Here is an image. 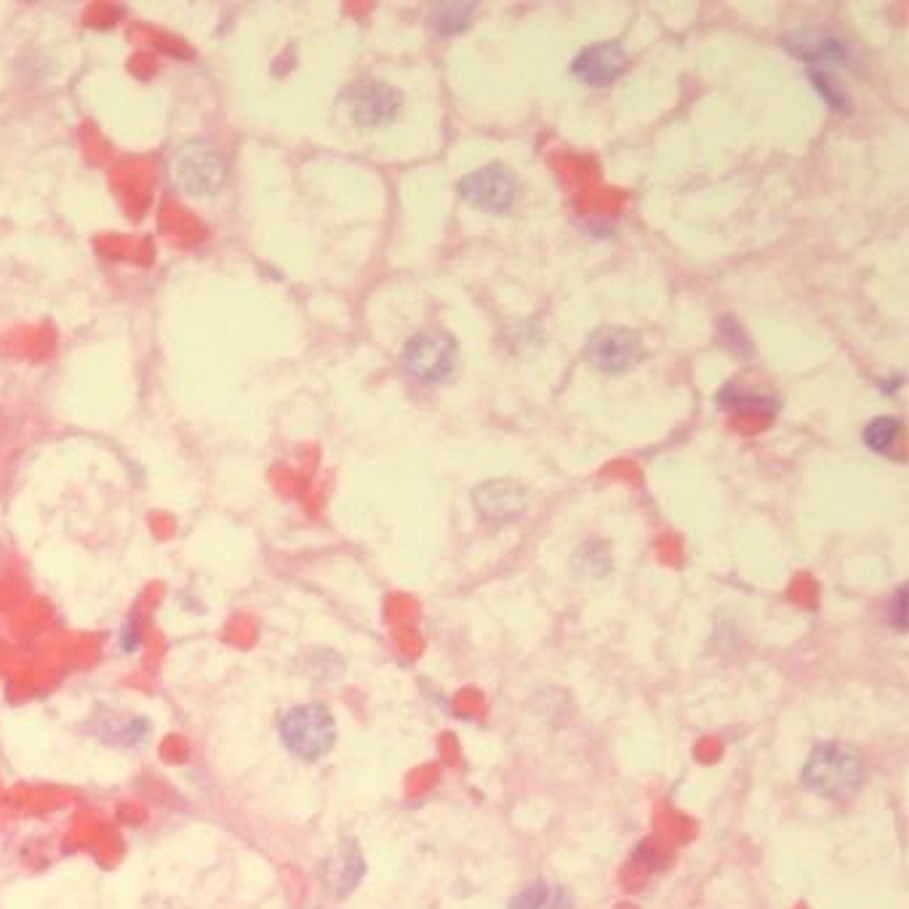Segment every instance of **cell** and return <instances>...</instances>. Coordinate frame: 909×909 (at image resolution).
Segmentation results:
<instances>
[{"label": "cell", "instance_id": "9", "mask_svg": "<svg viewBox=\"0 0 909 909\" xmlns=\"http://www.w3.org/2000/svg\"><path fill=\"white\" fill-rule=\"evenodd\" d=\"M782 46L795 59L811 64V70L848 67V62H851L846 43L838 35H832L827 30H816V27H800V30L787 32L782 38Z\"/></svg>", "mask_w": 909, "mask_h": 909}, {"label": "cell", "instance_id": "11", "mask_svg": "<svg viewBox=\"0 0 909 909\" xmlns=\"http://www.w3.org/2000/svg\"><path fill=\"white\" fill-rule=\"evenodd\" d=\"M363 875H366V859H363L358 840H342L320 867V880L328 894L336 899L350 896L360 886Z\"/></svg>", "mask_w": 909, "mask_h": 909}, {"label": "cell", "instance_id": "20", "mask_svg": "<svg viewBox=\"0 0 909 909\" xmlns=\"http://www.w3.org/2000/svg\"><path fill=\"white\" fill-rule=\"evenodd\" d=\"M144 632H142V619L139 616H128L123 627L118 632V648L123 654H136L139 648H142Z\"/></svg>", "mask_w": 909, "mask_h": 909}, {"label": "cell", "instance_id": "21", "mask_svg": "<svg viewBox=\"0 0 909 909\" xmlns=\"http://www.w3.org/2000/svg\"><path fill=\"white\" fill-rule=\"evenodd\" d=\"M888 622L894 624L896 632L907 630V587H899L888 611Z\"/></svg>", "mask_w": 909, "mask_h": 909}, {"label": "cell", "instance_id": "10", "mask_svg": "<svg viewBox=\"0 0 909 909\" xmlns=\"http://www.w3.org/2000/svg\"><path fill=\"white\" fill-rule=\"evenodd\" d=\"M627 70V54L614 40H600L582 48L571 62V72L579 83L590 88H608Z\"/></svg>", "mask_w": 909, "mask_h": 909}, {"label": "cell", "instance_id": "16", "mask_svg": "<svg viewBox=\"0 0 909 909\" xmlns=\"http://www.w3.org/2000/svg\"><path fill=\"white\" fill-rule=\"evenodd\" d=\"M718 403L723 408H731V411H742V414H774L776 411L774 400L755 395V392L736 390L734 384H728L726 390L720 392Z\"/></svg>", "mask_w": 909, "mask_h": 909}, {"label": "cell", "instance_id": "18", "mask_svg": "<svg viewBox=\"0 0 909 909\" xmlns=\"http://www.w3.org/2000/svg\"><path fill=\"white\" fill-rule=\"evenodd\" d=\"M808 80L814 83L816 94L822 96L824 102L830 104L835 112H848L851 102H848V96L843 94L838 88V83L830 78V72L827 70H808Z\"/></svg>", "mask_w": 909, "mask_h": 909}, {"label": "cell", "instance_id": "17", "mask_svg": "<svg viewBox=\"0 0 909 909\" xmlns=\"http://www.w3.org/2000/svg\"><path fill=\"white\" fill-rule=\"evenodd\" d=\"M342 656L334 654L331 648H312L302 656L304 675L315 680H334L342 675Z\"/></svg>", "mask_w": 909, "mask_h": 909}, {"label": "cell", "instance_id": "15", "mask_svg": "<svg viewBox=\"0 0 909 909\" xmlns=\"http://www.w3.org/2000/svg\"><path fill=\"white\" fill-rule=\"evenodd\" d=\"M472 14H475V3H440L432 6V27L440 35H456L470 27Z\"/></svg>", "mask_w": 909, "mask_h": 909}, {"label": "cell", "instance_id": "3", "mask_svg": "<svg viewBox=\"0 0 909 909\" xmlns=\"http://www.w3.org/2000/svg\"><path fill=\"white\" fill-rule=\"evenodd\" d=\"M168 179L190 198H211L227 182L222 150L208 139H187L168 160Z\"/></svg>", "mask_w": 909, "mask_h": 909}, {"label": "cell", "instance_id": "2", "mask_svg": "<svg viewBox=\"0 0 909 909\" xmlns=\"http://www.w3.org/2000/svg\"><path fill=\"white\" fill-rule=\"evenodd\" d=\"M278 736L291 758L315 763L336 744V720L326 704H296L278 720Z\"/></svg>", "mask_w": 909, "mask_h": 909}, {"label": "cell", "instance_id": "7", "mask_svg": "<svg viewBox=\"0 0 909 909\" xmlns=\"http://www.w3.org/2000/svg\"><path fill=\"white\" fill-rule=\"evenodd\" d=\"M347 112L352 123L363 131L392 126L403 112V96L395 86L384 80L366 78L358 80L347 94Z\"/></svg>", "mask_w": 909, "mask_h": 909}, {"label": "cell", "instance_id": "8", "mask_svg": "<svg viewBox=\"0 0 909 909\" xmlns=\"http://www.w3.org/2000/svg\"><path fill=\"white\" fill-rule=\"evenodd\" d=\"M86 731L91 739L107 744V747H115V750H142L152 742L155 726L147 715H139V712L99 707L88 718Z\"/></svg>", "mask_w": 909, "mask_h": 909}, {"label": "cell", "instance_id": "19", "mask_svg": "<svg viewBox=\"0 0 909 909\" xmlns=\"http://www.w3.org/2000/svg\"><path fill=\"white\" fill-rule=\"evenodd\" d=\"M550 902V888L547 883H531L520 891L510 902V909H544Z\"/></svg>", "mask_w": 909, "mask_h": 909}, {"label": "cell", "instance_id": "6", "mask_svg": "<svg viewBox=\"0 0 909 909\" xmlns=\"http://www.w3.org/2000/svg\"><path fill=\"white\" fill-rule=\"evenodd\" d=\"M646 358V344L638 331L624 326H603L587 342V363L606 376H622Z\"/></svg>", "mask_w": 909, "mask_h": 909}, {"label": "cell", "instance_id": "12", "mask_svg": "<svg viewBox=\"0 0 909 909\" xmlns=\"http://www.w3.org/2000/svg\"><path fill=\"white\" fill-rule=\"evenodd\" d=\"M472 502L486 520L494 523H510L520 518V512L526 510L528 494L526 488L515 483V480H486L472 491Z\"/></svg>", "mask_w": 909, "mask_h": 909}, {"label": "cell", "instance_id": "14", "mask_svg": "<svg viewBox=\"0 0 909 909\" xmlns=\"http://www.w3.org/2000/svg\"><path fill=\"white\" fill-rule=\"evenodd\" d=\"M902 440V419L899 416H875L872 422L864 424L862 443L872 454L888 456L894 454Z\"/></svg>", "mask_w": 909, "mask_h": 909}, {"label": "cell", "instance_id": "13", "mask_svg": "<svg viewBox=\"0 0 909 909\" xmlns=\"http://www.w3.org/2000/svg\"><path fill=\"white\" fill-rule=\"evenodd\" d=\"M571 568L579 579H606L614 571V555L603 539H587V542L574 552Z\"/></svg>", "mask_w": 909, "mask_h": 909}, {"label": "cell", "instance_id": "5", "mask_svg": "<svg viewBox=\"0 0 909 909\" xmlns=\"http://www.w3.org/2000/svg\"><path fill=\"white\" fill-rule=\"evenodd\" d=\"M456 190H459V198L480 214L504 216L518 203L520 187L510 168L502 163H488V166L464 174L456 184Z\"/></svg>", "mask_w": 909, "mask_h": 909}, {"label": "cell", "instance_id": "4", "mask_svg": "<svg viewBox=\"0 0 909 909\" xmlns=\"http://www.w3.org/2000/svg\"><path fill=\"white\" fill-rule=\"evenodd\" d=\"M459 363V344L446 328H422L408 336L403 347V366L424 384H446Z\"/></svg>", "mask_w": 909, "mask_h": 909}, {"label": "cell", "instance_id": "1", "mask_svg": "<svg viewBox=\"0 0 909 909\" xmlns=\"http://www.w3.org/2000/svg\"><path fill=\"white\" fill-rule=\"evenodd\" d=\"M803 784L808 790L827 800H846L859 792L864 782L862 752L851 744L827 742L814 747L808 755L803 774Z\"/></svg>", "mask_w": 909, "mask_h": 909}]
</instances>
